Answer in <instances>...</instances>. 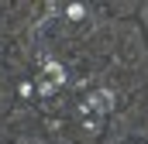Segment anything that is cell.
Here are the masks:
<instances>
[{"label":"cell","mask_w":148,"mask_h":144,"mask_svg":"<svg viewBox=\"0 0 148 144\" xmlns=\"http://www.w3.org/2000/svg\"><path fill=\"white\" fill-rule=\"evenodd\" d=\"M62 82H66V69H62L59 62H48V65H45V79H38V93H41V96H52Z\"/></svg>","instance_id":"obj_1"},{"label":"cell","mask_w":148,"mask_h":144,"mask_svg":"<svg viewBox=\"0 0 148 144\" xmlns=\"http://www.w3.org/2000/svg\"><path fill=\"white\" fill-rule=\"evenodd\" d=\"M66 14H69V21H79V17L86 14V7H83V3H69V7H66Z\"/></svg>","instance_id":"obj_3"},{"label":"cell","mask_w":148,"mask_h":144,"mask_svg":"<svg viewBox=\"0 0 148 144\" xmlns=\"http://www.w3.org/2000/svg\"><path fill=\"white\" fill-rule=\"evenodd\" d=\"M110 107H114V96L107 93V89H97V93L90 96V110H100V113H107Z\"/></svg>","instance_id":"obj_2"}]
</instances>
